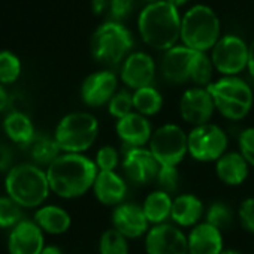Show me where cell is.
<instances>
[{
    "mask_svg": "<svg viewBox=\"0 0 254 254\" xmlns=\"http://www.w3.org/2000/svg\"><path fill=\"white\" fill-rule=\"evenodd\" d=\"M51 193L62 199H76L93 189L97 177L94 160L85 154L62 153L47 169Z\"/></svg>",
    "mask_w": 254,
    "mask_h": 254,
    "instance_id": "1",
    "label": "cell"
},
{
    "mask_svg": "<svg viewBox=\"0 0 254 254\" xmlns=\"http://www.w3.org/2000/svg\"><path fill=\"white\" fill-rule=\"evenodd\" d=\"M138 30L142 41L159 51H168L181 39V15L166 0L148 3L139 14Z\"/></svg>",
    "mask_w": 254,
    "mask_h": 254,
    "instance_id": "2",
    "label": "cell"
},
{
    "mask_svg": "<svg viewBox=\"0 0 254 254\" xmlns=\"http://www.w3.org/2000/svg\"><path fill=\"white\" fill-rule=\"evenodd\" d=\"M5 191L21 208L38 209L51 193L47 171L35 163H20L8 171Z\"/></svg>",
    "mask_w": 254,
    "mask_h": 254,
    "instance_id": "3",
    "label": "cell"
},
{
    "mask_svg": "<svg viewBox=\"0 0 254 254\" xmlns=\"http://www.w3.org/2000/svg\"><path fill=\"white\" fill-rule=\"evenodd\" d=\"M99 136L97 118L84 111L66 114L54 130V139L62 153L84 154L90 150Z\"/></svg>",
    "mask_w": 254,
    "mask_h": 254,
    "instance_id": "4",
    "label": "cell"
},
{
    "mask_svg": "<svg viewBox=\"0 0 254 254\" xmlns=\"http://www.w3.org/2000/svg\"><path fill=\"white\" fill-rule=\"evenodd\" d=\"M221 38L217 14L206 5H194L181 17V42L184 47L206 53Z\"/></svg>",
    "mask_w": 254,
    "mask_h": 254,
    "instance_id": "5",
    "label": "cell"
},
{
    "mask_svg": "<svg viewBox=\"0 0 254 254\" xmlns=\"http://www.w3.org/2000/svg\"><path fill=\"white\" fill-rule=\"evenodd\" d=\"M132 47L133 38L129 29L123 23L111 20L105 21L94 30L90 42L93 59L105 66L123 63L130 54Z\"/></svg>",
    "mask_w": 254,
    "mask_h": 254,
    "instance_id": "6",
    "label": "cell"
},
{
    "mask_svg": "<svg viewBox=\"0 0 254 254\" xmlns=\"http://www.w3.org/2000/svg\"><path fill=\"white\" fill-rule=\"evenodd\" d=\"M206 88L212 96L215 111L227 120H242L253 108V90L239 76H221Z\"/></svg>",
    "mask_w": 254,
    "mask_h": 254,
    "instance_id": "7",
    "label": "cell"
},
{
    "mask_svg": "<svg viewBox=\"0 0 254 254\" xmlns=\"http://www.w3.org/2000/svg\"><path fill=\"white\" fill-rule=\"evenodd\" d=\"M148 150L160 166L178 168V165L189 154L187 133L178 124H162L153 132L148 142Z\"/></svg>",
    "mask_w": 254,
    "mask_h": 254,
    "instance_id": "8",
    "label": "cell"
},
{
    "mask_svg": "<svg viewBox=\"0 0 254 254\" xmlns=\"http://www.w3.org/2000/svg\"><path fill=\"white\" fill-rule=\"evenodd\" d=\"M189 154L202 163L217 162L224 153H227L229 138L220 126L214 123L191 127L187 133Z\"/></svg>",
    "mask_w": 254,
    "mask_h": 254,
    "instance_id": "9",
    "label": "cell"
},
{
    "mask_svg": "<svg viewBox=\"0 0 254 254\" xmlns=\"http://www.w3.org/2000/svg\"><path fill=\"white\" fill-rule=\"evenodd\" d=\"M214 69L223 76H236L248 66V44L236 35H224L211 50Z\"/></svg>",
    "mask_w": 254,
    "mask_h": 254,
    "instance_id": "10",
    "label": "cell"
},
{
    "mask_svg": "<svg viewBox=\"0 0 254 254\" xmlns=\"http://www.w3.org/2000/svg\"><path fill=\"white\" fill-rule=\"evenodd\" d=\"M147 254H189L187 235L172 223L151 226L145 235Z\"/></svg>",
    "mask_w": 254,
    "mask_h": 254,
    "instance_id": "11",
    "label": "cell"
},
{
    "mask_svg": "<svg viewBox=\"0 0 254 254\" xmlns=\"http://www.w3.org/2000/svg\"><path fill=\"white\" fill-rule=\"evenodd\" d=\"M215 105L206 87L187 88L180 99V115L191 127L211 123Z\"/></svg>",
    "mask_w": 254,
    "mask_h": 254,
    "instance_id": "12",
    "label": "cell"
},
{
    "mask_svg": "<svg viewBox=\"0 0 254 254\" xmlns=\"http://www.w3.org/2000/svg\"><path fill=\"white\" fill-rule=\"evenodd\" d=\"M121 168L126 178L135 184H148L156 180L160 165L148 148H126L121 159Z\"/></svg>",
    "mask_w": 254,
    "mask_h": 254,
    "instance_id": "13",
    "label": "cell"
},
{
    "mask_svg": "<svg viewBox=\"0 0 254 254\" xmlns=\"http://www.w3.org/2000/svg\"><path fill=\"white\" fill-rule=\"evenodd\" d=\"M118 79L112 70L103 69L90 73L81 84V99L90 108H99L108 105L114 97Z\"/></svg>",
    "mask_w": 254,
    "mask_h": 254,
    "instance_id": "14",
    "label": "cell"
},
{
    "mask_svg": "<svg viewBox=\"0 0 254 254\" xmlns=\"http://www.w3.org/2000/svg\"><path fill=\"white\" fill-rule=\"evenodd\" d=\"M156 76L154 59L142 51L130 53L121 64V81L130 90H139L153 84Z\"/></svg>",
    "mask_w": 254,
    "mask_h": 254,
    "instance_id": "15",
    "label": "cell"
},
{
    "mask_svg": "<svg viewBox=\"0 0 254 254\" xmlns=\"http://www.w3.org/2000/svg\"><path fill=\"white\" fill-rule=\"evenodd\" d=\"M112 227L127 239H136L145 236L150 230V221L147 220L142 205L123 202L112 211Z\"/></svg>",
    "mask_w": 254,
    "mask_h": 254,
    "instance_id": "16",
    "label": "cell"
},
{
    "mask_svg": "<svg viewBox=\"0 0 254 254\" xmlns=\"http://www.w3.org/2000/svg\"><path fill=\"white\" fill-rule=\"evenodd\" d=\"M45 247V233L33 220H21L9 230V254H41Z\"/></svg>",
    "mask_w": 254,
    "mask_h": 254,
    "instance_id": "17",
    "label": "cell"
},
{
    "mask_svg": "<svg viewBox=\"0 0 254 254\" xmlns=\"http://www.w3.org/2000/svg\"><path fill=\"white\" fill-rule=\"evenodd\" d=\"M196 54L197 51L184 45H175L174 48L165 51L160 63V72L163 78L172 84H184L190 81Z\"/></svg>",
    "mask_w": 254,
    "mask_h": 254,
    "instance_id": "18",
    "label": "cell"
},
{
    "mask_svg": "<svg viewBox=\"0 0 254 254\" xmlns=\"http://www.w3.org/2000/svg\"><path fill=\"white\" fill-rule=\"evenodd\" d=\"M153 132L154 130L150 120L135 111L117 120L115 123V133L126 148H139L148 145Z\"/></svg>",
    "mask_w": 254,
    "mask_h": 254,
    "instance_id": "19",
    "label": "cell"
},
{
    "mask_svg": "<svg viewBox=\"0 0 254 254\" xmlns=\"http://www.w3.org/2000/svg\"><path fill=\"white\" fill-rule=\"evenodd\" d=\"M94 197L105 206H118L123 203L127 193V183L117 171L112 172H97L93 184Z\"/></svg>",
    "mask_w": 254,
    "mask_h": 254,
    "instance_id": "20",
    "label": "cell"
},
{
    "mask_svg": "<svg viewBox=\"0 0 254 254\" xmlns=\"http://www.w3.org/2000/svg\"><path fill=\"white\" fill-rule=\"evenodd\" d=\"M189 254H220L224 250L223 233L220 229L202 221L191 227L187 235Z\"/></svg>",
    "mask_w": 254,
    "mask_h": 254,
    "instance_id": "21",
    "label": "cell"
},
{
    "mask_svg": "<svg viewBox=\"0 0 254 254\" xmlns=\"http://www.w3.org/2000/svg\"><path fill=\"white\" fill-rule=\"evenodd\" d=\"M250 174V165L239 151H227L215 162L217 178L229 186L236 187L245 183Z\"/></svg>",
    "mask_w": 254,
    "mask_h": 254,
    "instance_id": "22",
    "label": "cell"
},
{
    "mask_svg": "<svg viewBox=\"0 0 254 254\" xmlns=\"http://www.w3.org/2000/svg\"><path fill=\"white\" fill-rule=\"evenodd\" d=\"M203 202L193 193H183L174 197L171 220L178 227H194L205 215Z\"/></svg>",
    "mask_w": 254,
    "mask_h": 254,
    "instance_id": "23",
    "label": "cell"
},
{
    "mask_svg": "<svg viewBox=\"0 0 254 254\" xmlns=\"http://www.w3.org/2000/svg\"><path fill=\"white\" fill-rule=\"evenodd\" d=\"M2 126L6 138L17 145L29 147L36 138V130L32 118L21 111L9 112L5 117Z\"/></svg>",
    "mask_w": 254,
    "mask_h": 254,
    "instance_id": "24",
    "label": "cell"
},
{
    "mask_svg": "<svg viewBox=\"0 0 254 254\" xmlns=\"http://www.w3.org/2000/svg\"><path fill=\"white\" fill-rule=\"evenodd\" d=\"M33 221L41 227L44 233L63 235L70 229V214L57 205H42L36 209Z\"/></svg>",
    "mask_w": 254,
    "mask_h": 254,
    "instance_id": "25",
    "label": "cell"
},
{
    "mask_svg": "<svg viewBox=\"0 0 254 254\" xmlns=\"http://www.w3.org/2000/svg\"><path fill=\"white\" fill-rule=\"evenodd\" d=\"M172 202L174 197L160 189L148 193V196L144 199L142 209L151 226L168 223L172 212Z\"/></svg>",
    "mask_w": 254,
    "mask_h": 254,
    "instance_id": "26",
    "label": "cell"
},
{
    "mask_svg": "<svg viewBox=\"0 0 254 254\" xmlns=\"http://www.w3.org/2000/svg\"><path fill=\"white\" fill-rule=\"evenodd\" d=\"M163 108V97L157 88L153 85L139 88L133 91V111L144 115L153 117L159 114Z\"/></svg>",
    "mask_w": 254,
    "mask_h": 254,
    "instance_id": "27",
    "label": "cell"
},
{
    "mask_svg": "<svg viewBox=\"0 0 254 254\" xmlns=\"http://www.w3.org/2000/svg\"><path fill=\"white\" fill-rule=\"evenodd\" d=\"M30 148V154L35 160V165L38 166H50L60 154L62 150L59 148L54 136L48 138V136H36L33 139V142L29 145Z\"/></svg>",
    "mask_w": 254,
    "mask_h": 254,
    "instance_id": "28",
    "label": "cell"
},
{
    "mask_svg": "<svg viewBox=\"0 0 254 254\" xmlns=\"http://www.w3.org/2000/svg\"><path fill=\"white\" fill-rule=\"evenodd\" d=\"M21 70L23 64L15 53L9 50L0 51V84L6 87L17 82L21 76Z\"/></svg>",
    "mask_w": 254,
    "mask_h": 254,
    "instance_id": "29",
    "label": "cell"
},
{
    "mask_svg": "<svg viewBox=\"0 0 254 254\" xmlns=\"http://www.w3.org/2000/svg\"><path fill=\"white\" fill-rule=\"evenodd\" d=\"M99 254H129V241L114 227L106 229L99 239Z\"/></svg>",
    "mask_w": 254,
    "mask_h": 254,
    "instance_id": "30",
    "label": "cell"
},
{
    "mask_svg": "<svg viewBox=\"0 0 254 254\" xmlns=\"http://www.w3.org/2000/svg\"><path fill=\"white\" fill-rule=\"evenodd\" d=\"M214 70L215 69L211 62V57L206 53L197 51L194 63H193V69H191L190 81H193L196 87H208L212 82Z\"/></svg>",
    "mask_w": 254,
    "mask_h": 254,
    "instance_id": "31",
    "label": "cell"
},
{
    "mask_svg": "<svg viewBox=\"0 0 254 254\" xmlns=\"http://www.w3.org/2000/svg\"><path fill=\"white\" fill-rule=\"evenodd\" d=\"M205 221L223 230L233 221V212L224 202H214L205 211Z\"/></svg>",
    "mask_w": 254,
    "mask_h": 254,
    "instance_id": "32",
    "label": "cell"
},
{
    "mask_svg": "<svg viewBox=\"0 0 254 254\" xmlns=\"http://www.w3.org/2000/svg\"><path fill=\"white\" fill-rule=\"evenodd\" d=\"M23 208L9 196H0V229H12L23 218Z\"/></svg>",
    "mask_w": 254,
    "mask_h": 254,
    "instance_id": "33",
    "label": "cell"
},
{
    "mask_svg": "<svg viewBox=\"0 0 254 254\" xmlns=\"http://www.w3.org/2000/svg\"><path fill=\"white\" fill-rule=\"evenodd\" d=\"M108 112L115 120H120L126 115L132 114L133 112V93L127 90H118L108 103Z\"/></svg>",
    "mask_w": 254,
    "mask_h": 254,
    "instance_id": "34",
    "label": "cell"
},
{
    "mask_svg": "<svg viewBox=\"0 0 254 254\" xmlns=\"http://www.w3.org/2000/svg\"><path fill=\"white\" fill-rule=\"evenodd\" d=\"M94 163L100 172H112L121 163V157H120V153L115 147L103 145L97 150Z\"/></svg>",
    "mask_w": 254,
    "mask_h": 254,
    "instance_id": "35",
    "label": "cell"
},
{
    "mask_svg": "<svg viewBox=\"0 0 254 254\" xmlns=\"http://www.w3.org/2000/svg\"><path fill=\"white\" fill-rule=\"evenodd\" d=\"M157 184L160 186V190L166 193H174L180 187V171L178 168L174 166H160L157 177H156Z\"/></svg>",
    "mask_w": 254,
    "mask_h": 254,
    "instance_id": "36",
    "label": "cell"
},
{
    "mask_svg": "<svg viewBox=\"0 0 254 254\" xmlns=\"http://www.w3.org/2000/svg\"><path fill=\"white\" fill-rule=\"evenodd\" d=\"M238 147L248 165L254 168V127H247L239 133Z\"/></svg>",
    "mask_w": 254,
    "mask_h": 254,
    "instance_id": "37",
    "label": "cell"
},
{
    "mask_svg": "<svg viewBox=\"0 0 254 254\" xmlns=\"http://www.w3.org/2000/svg\"><path fill=\"white\" fill-rule=\"evenodd\" d=\"M133 8H135V0H109L108 12L111 21L121 23L133 12Z\"/></svg>",
    "mask_w": 254,
    "mask_h": 254,
    "instance_id": "38",
    "label": "cell"
},
{
    "mask_svg": "<svg viewBox=\"0 0 254 254\" xmlns=\"http://www.w3.org/2000/svg\"><path fill=\"white\" fill-rule=\"evenodd\" d=\"M238 218L242 229L254 235V197H247L239 203Z\"/></svg>",
    "mask_w": 254,
    "mask_h": 254,
    "instance_id": "39",
    "label": "cell"
},
{
    "mask_svg": "<svg viewBox=\"0 0 254 254\" xmlns=\"http://www.w3.org/2000/svg\"><path fill=\"white\" fill-rule=\"evenodd\" d=\"M109 9V0H91V11L94 15H102Z\"/></svg>",
    "mask_w": 254,
    "mask_h": 254,
    "instance_id": "40",
    "label": "cell"
},
{
    "mask_svg": "<svg viewBox=\"0 0 254 254\" xmlns=\"http://www.w3.org/2000/svg\"><path fill=\"white\" fill-rule=\"evenodd\" d=\"M248 73L251 75V78L254 79V39L251 44H248Z\"/></svg>",
    "mask_w": 254,
    "mask_h": 254,
    "instance_id": "41",
    "label": "cell"
},
{
    "mask_svg": "<svg viewBox=\"0 0 254 254\" xmlns=\"http://www.w3.org/2000/svg\"><path fill=\"white\" fill-rule=\"evenodd\" d=\"M9 103V94H8V90L5 85L0 84V112L5 111L6 106Z\"/></svg>",
    "mask_w": 254,
    "mask_h": 254,
    "instance_id": "42",
    "label": "cell"
},
{
    "mask_svg": "<svg viewBox=\"0 0 254 254\" xmlns=\"http://www.w3.org/2000/svg\"><path fill=\"white\" fill-rule=\"evenodd\" d=\"M41 254H64V253L59 247H56V245H47Z\"/></svg>",
    "mask_w": 254,
    "mask_h": 254,
    "instance_id": "43",
    "label": "cell"
},
{
    "mask_svg": "<svg viewBox=\"0 0 254 254\" xmlns=\"http://www.w3.org/2000/svg\"><path fill=\"white\" fill-rule=\"evenodd\" d=\"M166 2H169L172 6H175V8H181V6H184L186 3H189L190 2V0H166Z\"/></svg>",
    "mask_w": 254,
    "mask_h": 254,
    "instance_id": "44",
    "label": "cell"
},
{
    "mask_svg": "<svg viewBox=\"0 0 254 254\" xmlns=\"http://www.w3.org/2000/svg\"><path fill=\"white\" fill-rule=\"evenodd\" d=\"M220 254H241L238 250H232V248H229V250H223Z\"/></svg>",
    "mask_w": 254,
    "mask_h": 254,
    "instance_id": "45",
    "label": "cell"
},
{
    "mask_svg": "<svg viewBox=\"0 0 254 254\" xmlns=\"http://www.w3.org/2000/svg\"><path fill=\"white\" fill-rule=\"evenodd\" d=\"M148 3H153V2H159V0H147Z\"/></svg>",
    "mask_w": 254,
    "mask_h": 254,
    "instance_id": "46",
    "label": "cell"
}]
</instances>
